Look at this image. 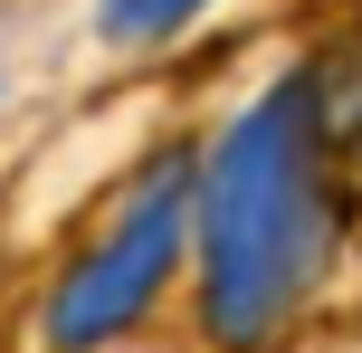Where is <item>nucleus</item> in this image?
Masks as SVG:
<instances>
[{
  "label": "nucleus",
  "instance_id": "nucleus-1",
  "mask_svg": "<svg viewBox=\"0 0 362 353\" xmlns=\"http://www.w3.org/2000/svg\"><path fill=\"white\" fill-rule=\"evenodd\" d=\"M315 76H286L248 105V125L210 153L200 191V316L219 344H257L305 306L325 267L334 210H325V163H315Z\"/></svg>",
  "mask_w": 362,
  "mask_h": 353
},
{
  "label": "nucleus",
  "instance_id": "nucleus-3",
  "mask_svg": "<svg viewBox=\"0 0 362 353\" xmlns=\"http://www.w3.org/2000/svg\"><path fill=\"white\" fill-rule=\"evenodd\" d=\"M191 10H210V0H105V38H163Z\"/></svg>",
  "mask_w": 362,
  "mask_h": 353
},
{
  "label": "nucleus",
  "instance_id": "nucleus-2",
  "mask_svg": "<svg viewBox=\"0 0 362 353\" xmlns=\"http://www.w3.org/2000/svg\"><path fill=\"white\" fill-rule=\"evenodd\" d=\"M181 210H191V163L172 153V163H153V182L134 191V210L115 220V239L57 287V306H48L57 344H105L115 325H134L153 306V287H163V267L181 248Z\"/></svg>",
  "mask_w": 362,
  "mask_h": 353
}]
</instances>
